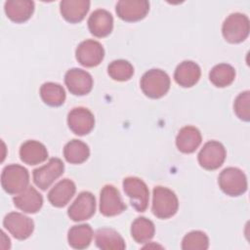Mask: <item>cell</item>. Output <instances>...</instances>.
<instances>
[{
	"label": "cell",
	"instance_id": "cell-1",
	"mask_svg": "<svg viewBox=\"0 0 250 250\" xmlns=\"http://www.w3.org/2000/svg\"><path fill=\"white\" fill-rule=\"evenodd\" d=\"M179 208L178 197L168 188L157 186L152 191L151 211L159 219H168L174 216Z\"/></svg>",
	"mask_w": 250,
	"mask_h": 250
},
{
	"label": "cell",
	"instance_id": "cell-2",
	"mask_svg": "<svg viewBox=\"0 0 250 250\" xmlns=\"http://www.w3.org/2000/svg\"><path fill=\"white\" fill-rule=\"evenodd\" d=\"M141 89L151 99H159L170 89V77L161 69L152 68L146 71L141 79Z\"/></svg>",
	"mask_w": 250,
	"mask_h": 250
},
{
	"label": "cell",
	"instance_id": "cell-3",
	"mask_svg": "<svg viewBox=\"0 0 250 250\" xmlns=\"http://www.w3.org/2000/svg\"><path fill=\"white\" fill-rule=\"evenodd\" d=\"M29 174L26 168L19 164L7 165L1 174L3 189L10 194L21 193L28 187Z\"/></svg>",
	"mask_w": 250,
	"mask_h": 250
},
{
	"label": "cell",
	"instance_id": "cell-4",
	"mask_svg": "<svg viewBox=\"0 0 250 250\" xmlns=\"http://www.w3.org/2000/svg\"><path fill=\"white\" fill-rule=\"evenodd\" d=\"M249 19L241 13L230 14L222 26L223 36L228 42L233 44L244 41L249 35Z\"/></svg>",
	"mask_w": 250,
	"mask_h": 250
},
{
	"label": "cell",
	"instance_id": "cell-5",
	"mask_svg": "<svg viewBox=\"0 0 250 250\" xmlns=\"http://www.w3.org/2000/svg\"><path fill=\"white\" fill-rule=\"evenodd\" d=\"M218 183L221 189L229 196H239L247 189L245 174L235 167L224 169L219 175Z\"/></svg>",
	"mask_w": 250,
	"mask_h": 250
},
{
	"label": "cell",
	"instance_id": "cell-6",
	"mask_svg": "<svg viewBox=\"0 0 250 250\" xmlns=\"http://www.w3.org/2000/svg\"><path fill=\"white\" fill-rule=\"evenodd\" d=\"M123 189L130 198L131 205L138 212L146 211L149 200V190L143 180L137 177H127L123 180Z\"/></svg>",
	"mask_w": 250,
	"mask_h": 250
},
{
	"label": "cell",
	"instance_id": "cell-7",
	"mask_svg": "<svg viewBox=\"0 0 250 250\" xmlns=\"http://www.w3.org/2000/svg\"><path fill=\"white\" fill-rule=\"evenodd\" d=\"M64 171L63 162L57 157L51 158L47 164L33 170V182L42 190L47 189Z\"/></svg>",
	"mask_w": 250,
	"mask_h": 250
},
{
	"label": "cell",
	"instance_id": "cell-8",
	"mask_svg": "<svg viewBox=\"0 0 250 250\" xmlns=\"http://www.w3.org/2000/svg\"><path fill=\"white\" fill-rule=\"evenodd\" d=\"M76 60L78 62L86 67H94L99 65L104 57V50L103 45L92 39L81 42L75 51Z\"/></svg>",
	"mask_w": 250,
	"mask_h": 250
},
{
	"label": "cell",
	"instance_id": "cell-9",
	"mask_svg": "<svg viewBox=\"0 0 250 250\" xmlns=\"http://www.w3.org/2000/svg\"><path fill=\"white\" fill-rule=\"evenodd\" d=\"M226 148L217 141L207 142L198 153V162L206 170H216L226 159Z\"/></svg>",
	"mask_w": 250,
	"mask_h": 250
},
{
	"label": "cell",
	"instance_id": "cell-10",
	"mask_svg": "<svg viewBox=\"0 0 250 250\" xmlns=\"http://www.w3.org/2000/svg\"><path fill=\"white\" fill-rule=\"evenodd\" d=\"M3 226L19 240L28 238L34 229L33 221L29 217L19 212H11L6 215L3 221Z\"/></svg>",
	"mask_w": 250,
	"mask_h": 250
},
{
	"label": "cell",
	"instance_id": "cell-11",
	"mask_svg": "<svg viewBox=\"0 0 250 250\" xmlns=\"http://www.w3.org/2000/svg\"><path fill=\"white\" fill-rule=\"evenodd\" d=\"M126 209L118 189L112 185H105L101 190L100 212L105 217H113Z\"/></svg>",
	"mask_w": 250,
	"mask_h": 250
},
{
	"label": "cell",
	"instance_id": "cell-12",
	"mask_svg": "<svg viewBox=\"0 0 250 250\" xmlns=\"http://www.w3.org/2000/svg\"><path fill=\"white\" fill-rule=\"evenodd\" d=\"M96 211V198L89 191H82L78 194L67 210L68 217L74 222H81L90 219Z\"/></svg>",
	"mask_w": 250,
	"mask_h": 250
},
{
	"label": "cell",
	"instance_id": "cell-13",
	"mask_svg": "<svg viewBox=\"0 0 250 250\" xmlns=\"http://www.w3.org/2000/svg\"><path fill=\"white\" fill-rule=\"evenodd\" d=\"M69 129L78 136L89 134L95 126V117L86 107H74L67 115Z\"/></svg>",
	"mask_w": 250,
	"mask_h": 250
},
{
	"label": "cell",
	"instance_id": "cell-14",
	"mask_svg": "<svg viewBox=\"0 0 250 250\" xmlns=\"http://www.w3.org/2000/svg\"><path fill=\"white\" fill-rule=\"evenodd\" d=\"M64 83L68 91L75 96H83L91 92L93 78L91 74L80 68H71L64 75Z\"/></svg>",
	"mask_w": 250,
	"mask_h": 250
},
{
	"label": "cell",
	"instance_id": "cell-15",
	"mask_svg": "<svg viewBox=\"0 0 250 250\" xmlns=\"http://www.w3.org/2000/svg\"><path fill=\"white\" fill-rule=\"evenodd\" d=\"M148 11L149 3L146 0H120L116 4V14L125 21H141Z\"/></svg>",
	"mask_w": 250,
	"mask_h": 250
},
{
	"label": "cell",
	"instance_id": "cell-16",
	"mask_svg": "<svg viewBox=\"0 0 250 250\" xmlns=\"http://www.w3.org/2000/svg\"><path fill=\"white\" fill-rule=\"evenodd\" d=\"M90 32L99 38L109 35L113 28V18L111 14L104 9L94 11L88 19Z\"/></svg>",
	"mask_w": 250,
	"mask_h": 250
},
{
	"label": "cell",
	"instance_id": "cell-17",
	"mask_svg": "<svg viewBox=\"0 0 250 250\" xmlns=\"http://www.w3.org/2000/svg\"><path fill=\"white\" fill-rule=\"evenodd\" d=\"M13 201L16 207L29 214L38 212L43 205L42 195L31 186L27 187L20 194L13 197Z\"/></svg>",
	"mask_w": 250,
	"mask_h": 250
},
{
	"label": "cell",
	"instance_id": "cell-18",
	"mask_svg": "<svg viewBox=\"0 0 250 250\" xmlns=\"http://www.w3.org/2000/svg\"><path fill=\"white\" fill-rule=\"evenodd\" d=\"M201 75L199 65L192 61L182 62L175 70V81L182 87L189 88L194 86Z\"/></svg>",
	"mask_w": 250,
	"mask_h": 250
},
{
	"label": "cell",
	"instance_id": "cell-19",
	"mask_svg": "<svg viewBox=\"0 0 250 250\" xmlns=\"http://www.w3.org/2000/svg\"><path fill=\"white\" fill-rule=\"evenodd\" d=\"M75 190V184L69 179H63L51 188L48 193V200L55 207H63L72 198Z\"/></svg>",
	"mask_w": 250,
	"mask_h": 250
},
{
	"label": "cell",
	"instance_id": "cell-20",
	"mask_svg": "<svg viewBox=\"0 0 250 250\" xmlns=\"http://www.w3.org/2000/svg\"><path fill=\"white\" fill-rule=\"evenodd\" d=\"M90 9L88 0H62L60 3L61 14L63 19L71 23L81 21Z\"/></svg>",
	"mask_w": 250,
	"mask_h": 250
},
{
	"label": "cell",
	"instance_id": "cell-21",
	"mask_svg": "<svg viewBox=\"0 0 250 250\" xmlns=\"http://www.w3.org/2000/svg\"><path fill=\"white\" fill-rule=\"evenodd\" d=\"M21 160L28 165H36L44 162L48 157L46 146L33 140L24 142L20 148Z\"/></svg>",
	"mask_w": 250,
	"mask_h": 250
},
{
	"label": "cell",
	"instance_id": "cell-22",
	"mask_svg": "<svg viewBox=\"0 0 250 250\" xmlns=\"http://www.w3.org/2000/svg\"><path fill=\"white\" fill-rule=\"evenodd\" d=\"M4 9L11 21L21 23L26 21L32 16L34 2L30 0H9L6 1Z\"/></svg>",
	"mask_w": 250,
	"mask_h": 250
},
{
	"label": "cell",
	"instance_id": "cell-23",
	"mask_svg": "<svg viewBox=\"0 0 250 250\" xmlns=\"http://www.w3.org/2000/svg\"><path fill=\"white\" fill-rule=\"evenodd\" d=\"M202 141L199 130L193 126L183 127L176 138V146L183 153H192Z\"/></svg>",
	"mask_w": 250,
	"mask_h": 250
},
{
	"label": "cell",
	"instance_id": "cell-24",
	"mask_svg": "<svg viewBox=\"0 0 250 250\" xmlns=\"http://www.w3.org/2000/svg\"><path fill=\"white\" fill-rule=\"evenodd\" d=\"M95 242L103 250H122L126 247L123 237L109 228L99 229L95 233Z\"/></svg>",
	"mask_w": 250,
	"mask_h": 250
},
{
	"label": "cell",
	"instance_id": "cell-25",
	"mask_svg": "<svg viewBox=\"0 0 250 250\" xmlns=\"http://www.w3.org/2000/svg\"><path fill=\"white\" fill-rule=\"evenodd\" d=\"M93 235L94 232L90 225L82 224L73 226L68 230V244L74 249H85L90 245Z\"/></svg>",
	"mask_w": 250,
	"mask_h": 250
},
{
	"label": "cell",
	"instance_id": "cell-26",
	"mask_svg": "<svg viewBox=\"0 0 250 250\" xmlns=\"http://www.w3.org/2000/svg\"><path fill=\"white\" fill-rule=\"evenodd\" d=\"M89 155V146L80 140H71L63 147V156L71 164L83 163L88 159Z\"/></svg>",
	"mask_w": 250,
	"mask_h": 250
},
{
	"label": "cell",
	"instance_id": "cell-27",
	"mask_svg": "<svg viewBox=\"0 0 250 250\" xmlns=\"http://www.w3.org/2000/svg\"><path fill=\"white\" fill-rule=\"evenodd\" d=\"M42 101L50 106H60L65 101V92L62 86L54 82L44 83L40 88Z\"/></svg>",
	"mask_w": 250,
	"mask_h": 250
},
{
	"label": "cell",
	"instance_id": "cell-28",
	"mask_svg": "<svg viewBox=\"0 0 250 250\" xmlns=\"http://www.w3.org/2000/svg\"><path fill=\"white\" fill-rule=\"evenodd\" d=\"M155 232L154 224L146 217L137 218L131 226V235L138 243L149 241Z\"/></svg>",
	"mask_w": 250,
	"mask_h": 250
},
{
	"label": "cell",
	"instance_id": "cell-29",
	"mask_svg": "<svg viewBox=\"0 0 250 250\" xmlns=\"http://www.w3.org/2000/svg\"><path fill=\"white\" fill-rule=\"evenodd\" d=\"M235 78L234 68L228 63H219L215 65L210 73L209 79L216 86L220 88L227 87L230 85Z\"/></svg>",
	"mask_w": 250,
	"mask_h": 250
},
{
	"label": "cell",
	"instance_id": "cell-30",
	"mask_svg": "<svg viewBox=\"0 0 250 250\" xmlns=\"http://www.w3.org/2000/svg\"><path fill=\"white\" fill-rule=\"evenodd\" d=\"M108 75L116 81H127L134 74L133 65L125 60H116L107 66Z\"/></svg>",
	"mask_w": 250,
	"mask_h": 250
},
{
	"label": "cell",
	"instance_id": "cell-31",
	"mask_svg": "<svg viewBox=\"0 0 250 250\" xmlns=\"http://www.w3.org/2000/svg\"><path fill=\"white\" fill-rule=\"evenodd\" d=\"M209 247V238L205 232L192 230L187 233L182 241L184 250H206Z\"/></svg>",
	"mask_w": 250,
	"mask_h": 250
},
{
	"label": "cell",
	"instance_id": "cell-32",
	"mask_svg": "<svg viewBox=\"0 0 250 250\" xmlns=\"http://www.w3.org/2000/svg\"><path fill=\"white\" fill-rule=\"evenodd\" d=\"M249 103H250V92L244 91L240 93L233 104L234 112L237 115V117L243 121H249L250 120V109H249Z\"/></svg>",
	"mask_w": 250,
	"mask_h": 250
}]
</instances>
